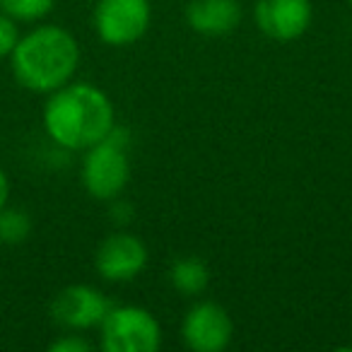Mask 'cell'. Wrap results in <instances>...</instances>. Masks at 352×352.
Instances as JSON below:
<instances>
[{
  "label": "cell",
  "instance_id": "cell-4",
  "mask_svg": "<svg viewBox=\"0 0 352 352\" xmlns=\"http://www.w3.org/2000/svg\"><path fill=\"white\" fill-rule=\"evenodd\" d=\"M99 340L107 352H155L162 345V328L142 307H111L99 323Z\"/></svg>",
  "mask_w": 352,
  "mask_h": 352
},
{
  "label": "cell",
  "instance_id": "cell-2",
  "mask_svg": "<svg viewBox=\"0 0 352 352\" xmlns=\"http://www.w3.org/2000/svg\"><path fill=\"white\" fill-rule=\"evenodd\" d=\"M10 65L25 89L51 94L73 80L80 65V44L63 27H36L20 36L10 54Z\"/></svg>",
  "mask_w": 352,
  "mask_h": 352
},
{
  "label": "cell",
  "instance_id": "cell-10",
  "mask_svg": "<svg viewBox=\"0 0 352 352\" xmlns=\"http://www.w3.org/2000/svg\"><path fill=\"white\" fill-rule=\"evenodd\" d=\"M186 22L201 36H225L241 22L239 0H188Z\"/></svg>",
  "mask_w": 352,
  "mask_h": 352
},
{
  "label": "cell",
  "instance_id": "cell-16",
  "mask_svg": "<svg viewBox=\"0 0 352 352\" xmlns=\"http://www.w3.org/2000/svg\"><path fill=\"white\" fill-rule=\"evenodd\" d=\"M111 217H113V222L116 225H128V222L133 220V206L131 203H126V201H116L113 203V208H111Z\"/></svg>",
  "mask_w": 352,
  "mask_h": 352
},
{
  "label": "cell",
  "instance_id": "cell-8",
  "mask_svg": "<svg viewBox=\"0 0 352 352\" xmlns=\"http://www.w3.org/2000/svg\"><path fill=\"white\" fill-rule=\"evenodd\" d=\"M182 336L184 342L196 352H222L232 342L234 323L225 307L215 302H201L188 309Z\"/></svg>",
  "mask_w": 352,
  "mask_h": 352
},
{
  "label": "cell",
  "instance_id": "cell-3",
  "mask_svg": "<svg viewBox=\"0 0 352 352\" xmlns=\"http://www.w3.org/2000/svg\"><path fill=\"white\" fill-rule=\"evenodd\" d=\"M131 133L113 126L102 142L92 145L82 160V186L97 201H113L131 182V160H128Z\"/></svg>",
  "mask_w": 352,
  "mask_h": 352
},
{
  "label": "cell",
  "instance_id": "cell-9",
  "mask_svg": "<svg viewBox=\"0 0 352 352\" xmlns=\"http://www.w3.org/2000/svg\"><path fill=\"white\" fill-rule=\"evenodd\" d=\"M254 20L265 36L275 41H294L314 20L311 0H258Z\"/></svg>",
  "mask_w": 352,
  "mask_h": 352
},
{
  "label": "cell",
  "instance_id": "cell-7",
  "mask_svg": "<svg viewBox=\"0 0 352 352\" xmlns=\"http://www.w3.org/2000/svg\"><path fill=\"white\" fill-rule=\"evenodd\" d=\"M147 265V246L128 232H116L99 244L94 268L107 283H128L138 278Z\"/></svg>",
  "mask_w": 352,
  "mask_h": 352
},
{
  "label": "cell",
  "instance_id": "cell-17",
  "mask_svg": "<svg viewBox=\"0 0 352 352\" xmlns=\"http://www.w3.org/2000/svg\"><path fill=\"white\" fill-rule=\"evenodd\" d=\"M8 196H10V182H8V174L0 169V210L8 206Z\"/></svg>",
  "mask_w": 352,
  "mask_h": 352
},
{
  "label": "cell",
  "instance_id": "cell-18",
  "mask_svg": "<svg viewBox=\"0 0 352 352\" xmlns=\"http://www.w3.org/2000/svg\"><path fill=\"white\" fill-rule=\"evenodd\" d=\"M347 3H350V6H352V0H347Z\"/></svg>",
  "mask_w": 352,
  "mask_h": 352
},
{
  "label": "cell",
  "instance_id": "cell-6",
  "mask_svg": "<svg viewBox=\"0 0 352 352\" xmlns=\"http://www.w3.org/2000/svg\"><path fill=\"white\" fill-rule=\"evenodd\" d=\"M111 302L89 285H68L51 302V318L68 331H87L104 321Z\"/></svg>",
  "mask_w": 352,
  "mask_h": 352
},
{
  "label": "cell",
  "instance_id": "cell-11",
  "mask_svg": "<svg viewBox=\"0 0 352 352\" xmlns=\"http://www.w3.org/2000/svg\"><path fill=\"white\" fill-rule=\"evenodd\" d=\"M169 280L171 287L179 294L196 297V294L206 292L208 285H210V268L198 256H184V258H176L171 263Z\"/></svg>",
  "mask_w": 352,
  "mask_h": 352
},
{
  "label": "cell",
  "instance_id": "cell-13",
  "mask_svg": "<svg viewBox=\"0 0 352 352\" xmlns=\"http://www.w3.org/2000/svg\"><path fill=\"white\" fill-rule=\"evenodd\" d=\"M56 0H0V12L15 22H36L54 10Z\"/></svg>",
  "mask_w": 352,
  "mask_h": 352
},
{
  "label": "cell",
  "instance_id": "cell-15",
  "mask_svg": "<svg viewBox=\"0 0 352 352\" xmlns=\"http://www.w3.org/2000/svg\"><path fill=\"white\" fill-rule=\"evenodd\" d=\"M49 350L51 352H89L92 350V345H89L82 336L70 333V336H63V338H58V340L51 342Z\"/></svg>",
  "mask_w": 352,
  "mask_h": 352
},
{
  "label": "cell",
  "instance_id": "cell-5",
  "mask_svg": "<svg viewBox=\"0 0 352 352\" xmlns=\"http://www.w3.org/2000/svg\"><path fill=\"white\" fill-rule=\"evenodd\" d=\"M92 22L104 44L131 46L150 30V0H97Z\"/></svg>",
  "mask_w": 352,
  "mask_h": 352
},
{
  "label": "cell",
  "instance_id": "cell-12",
  "mask_svg": "<svg viewBox=\"0 0 352 352\" xmlns=\"http://www.w3.org/2000/svg\"><path fill=\"white\" fill-rule=\"evenodd\" d=\"M32 234V217L22 208H3L0 210V244H25Z\"/></svg>",
  "mask_w": 352,
  "mask_h": 352
},
{
  "label": "cell",
  "instance_id": "cell-14",
  "mask_svg": "<svg viewBox=\"0 0 352 352\" xmlns=\"http://www.w3.org/2000/svg\"><path fill=\"white\" fill-rule=\"evenodd\" d=\"M17 41H20L17 22L8 17L6 12H0V58H8L17 46Z\"/></svg>",
  "mask_w": 352,
  "mask_h": 352
},
{
  "label": "cell",
  "instance_id": "cell-1",
  "mask_svg": "<svg viewBox=\"0 0 352 352\" xmlns=\"http://www.w3.org/2000/svg\"><path fill=\"white\" fill-rule=\"evenodd\" d=\"M116 126L113 104L104 89L89 82H68L51 92L44 107V128L65 150H89Z\"/></svg>",
  "mask_w": 352,
  "mask_h": 352
}]
</instances>
